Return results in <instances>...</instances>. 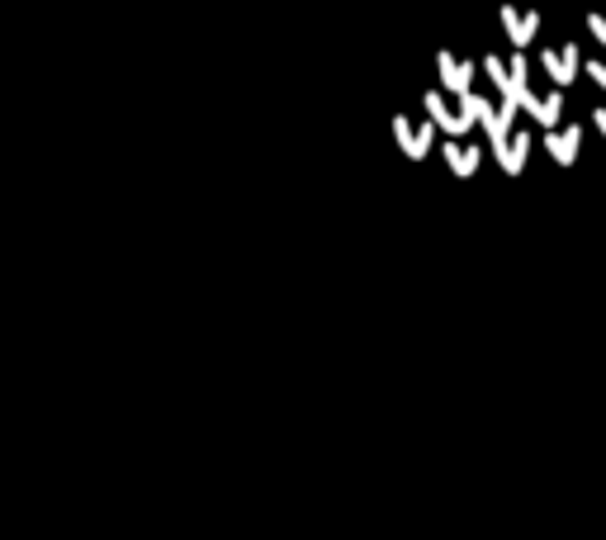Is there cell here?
Masks as SVG:
<instances>
[{
    "label": "cell",
    "instance_id": "obj_9",
    "mask_svg": "<svg viewBox=\"0 0 606 540\" xmlns=\"http://www.w3.org/2000/svg\"><path fill=\"white\" fill-rule=\"evenodd\" d=\"M592 128H597V133H602V138H606V105H597V109H592Z\"/></svg>",
    "mask_w": 606,
    "mask_h": 540
},
{
    "label": "cell",
    "instance_id": "obj_7",
    "mask_svg": "<svg viewBox=\"0 0 606 540\" xmlns=\"http://www.w3.org/2000/svg\"><path fill=\"white\" fill-rule=\"evenodd\" d=\"M588 76L606 90V57H588Z\"/></svg>",
    "mask_w": 606,
    "mask_h": 540
},
{
    "label": "cell",
    "instance_id": "obj_4",
    "mask_svg": "<svg viewBox=\"0 0 606 540\" xmlns=\"http://www.w3.org/2000/svg\"><path fill=\"white\" fill-rule=\"evenodd\" d=\"M502 29L512 34L517 48H526V43L535 38V29H540V15H535V10H512V5H507V10H502Z\"/></svg>",
    "mask_w": 606,
    "mask_h": 540
},
{
    "label": "cell",
    "instance_id": "obj_8",
    "mask_svg": "<svg viewBox=\"0 0 606 540\" xmlns=\"http://www.w3.org/2000/svg\"><path fill=\"white\" fill-rule=\"evenodd\" d=\"M588 29H592V38L606 48V15H588Z\"/></svg>",
    "mask_w": 606,
    "mask_h": 540
},
{
    "label": "cell",
    "instance_id": "obj_6",
    "mask_svg": "<svg viewBox=\"0 0 606 540\" xmlns=\"http://www.w3.org/2000/svg\"><path fill=\"white\" fill-rule=\"evenodd\" d=\"M441 72H446V81H450L455 90H469V67H464V62L446 57V62H441Z\"/></svg>",
    "mask_w": 606,
    "mask_h": 540
},
{
    "label": "cell",
    "instance_id": "obj_3",
    "mask_svg": "<svg viewBox=\"0 0 606 540\" xmlns=\"http://www.w3.org/2000/svg\"><path fill=\"white\" fill-rule=\"evenodd\" d=\"M578 147H583V128L578 124H564V128H550V133H545V152H550L559 166L578 162Z\"/></svg>",
    "mask_w": 606,
    "mask_h": 540
},
{
    "label": "cell",
    "instance_id": "obj_2",
    "mask_svg": "<svg viewBox=\"0 0 606 540\" xmlns=\"http://www.w3.org/2000/svg\"><path fill=\"white\" fill-rule=\"evenodd\" d=\"M545 62V72H550L554 86H573V76L583 72V57H578V43H559L550 53L540 57Z\"/></svg>",
    "mask_w": 606,
    "mask_h": 540
},
{
    "label": "cell",
    "instance_id": "obj_1",
    "mask_svg": "<svg viewBox=\"0 0 606 540\" xmlns=\"http://www.w3.org/2000/svg\"><path fill=\"white\" fill-rule=\"evenodd\" d=\"M493 147H498L502 171H512V176H521V171H526V157H531V133H521V128L493 133Z\"/></svg>",
    "mask_w": 606,
    "mask_h": 540
},
{
    "label": "cell",
    "instance_id": "obj_5",
    "mask_svg": "<svg viewBox=\"0 0 606 540\" xmlns=\"http://www.w3.org/2000/svg\"><path fill=\"white\" fill-rule=\"evenodd\" d=\"M446 157H450V166H455L460 176H474V171H479V147H450Z\"/></svg>",
    "mask_w": 606,
    "mask_h": 540
}]
</instances>
